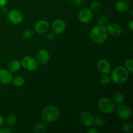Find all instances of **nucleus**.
Listing matches in <instances>:
<instances>
[{"instance_id": "obj_2", "label": "nucleus", "mask_w": 133, "mask_h": 133, "mask_svg": "<svg viewBox=\"0 0 133 133\" xmlns=\"http://www.w3.org/2000/svg\"><path fill=\"white\" fill-rule=\"evenodd\" d=\"M59 116V110L54 105H48L44 107L42 111V118L45 123H54L58 119Z\"/></svg>"}, {"instance_id": "obj_31", "label": "nucleus", "mask_w": 133, "mask_h": 133, "mask_svg": "<svg viewBox=\"0 0 133 133\" xmlns=\"http://www.w3.org/2000/svg\"><path fill=\"white\" fill-rule=\"evenodd\" d=\"M87 132H88V133H99V131L96 128H90Z\"/></svg>"}, {"instance_id": "obj_21", "label": "nucleus", "mask_w": 133, "mask_h": 133, "mask_svg": "<svg viewBox=\"0 0 133 133\" xmlns=\"http://www.w3.org/2000/svg\"><path fill=\"white\" fill-rule=\"evenodd\" d=\"M47 128L44 123H38L34 127V131L36 133H44L46 131Z\"/></svg>"}, {"instance_id": "obj_37", "label": "nucleus", "mask_w": 133, "mask_h": 133, "mask_svg": "<svg viewBox=\"0 0 133 133\" xmlns=\"http://www.w3.org/2000/svg\"><path fill=\"white\" fill-rule=\"evenodd\" d=\"M68 1H73V0H68Z\"/></svg>"}, {"instance_id": "obj_10", "label": "nucleus", "mask_w": 133, "mask_h": 133, "mask_svg": "<svg viewBox=\"0 0 133 133\" xmlns=\"http://www.w3.org/2000/svg\"><path fill=\"white\" fill-rule=\"evenodd\" d=\"M66 25L64 20L61 18H57L52 23V29L55 35H61L65 31Z\"/></svg>"}, {"instance_id": "obj_17", "label": "nucleus", "mask_w": 133, "mask_h": 133, "mask_svg": "<svg viewBox=\"0 0 133 133\" xmlns=\"http://www.w3.org/2000/svg\"><path fill=\"white\" fill-rule=\"evenodd\" d=\"M21 61L18 59H13L8 64V70L11 72H16L21 68Z\"/></svg>"}, {"instance_id": "obj_29", "label": "nucleus", "mask_w": 133, "mask_h": 133, "mask_svg": "<svg viewBox=\"0 0 133 133\" xmlns=\"http://www.w3.org/2000/svg\"><path fill=\"white\" fill-rule=\"evenodd\" d=\"M12 131L10 128L3 127V126L0 128V133H12Z\"/></svg>"}, {"instance_id": "obj_15", "label": "nucleus", "mask_w": 133, "mask_h": 133, "mask_svg": "<svg viewBox=\"0 0 133 133\" xmlns=\"http://www.w3.org/2000/svg\"><path fill=\"white\" fill-rule=\"evenodd\" d=\"M114 7L119 13L127 12L130 9V4L127 0H119L115 3Z\"/></svg>"}, {"instance_id": "obj_26", "label": "nucleus", "mask_w": 133, "mask_h": 133, "mask_svg": "<svg viewBox=\"0 0 133 133\" xmlns=\"http://www.w3.org/2000/svg\"><path fill=\"white\" fill-rule=\"evenodd\" d=\"M111 81V79L108 74H103L102 76L100 78V83H102L103 84H107L110 83Z\"/></svg>"}, {"instance_id": "obj_35", "label": "nucleus", "mask_w": 133, "mask_h": 133, "mask_svg": "<svg viewBox=\"0 0 133 133\" xmlns=\"http://www.w3.org/2000/svg\"><path fill=\"white\" fill-rule=\"evenodd\" d=\"M128 27L130 29V31H133V20H131L128 23Z\"/></svg>"}, {"instance_id": "obj_33", "label": "nucleus", "mask_w": 133, "mask_h": 133, "mask_svg": "<svg viewBox=\"0 0 133 133\" xmlns=\"http://www.w3.org/2000/svg\"><path fill=\"white\" fill-rule=\"evenodd\" d=\"M83 1L84 0H73V2H74V5H80L83 3Z\"/></svg>"}, {"instance_id": "obj_6", "label": "nucleus", "mask_w": 133, "mask_h": 133, "mask_svg": "<svg viewBox=\"0 0 133 133\" xmlns=\"http://www.w3.org/2000/svg\"><path fill=\"white\" fill-rule=\"evenodd\" d=\"M79 119L86 127H90L95 124V116L90 112L83 111L79 116Z\"/></svg>"}, {"instance_id": "obj_28", "label": "nucleus", "mask_w": 133, "mask_h": 133, "mask_svg": "<svg viewBox=\"0 0 133 133\" xmlns=\"http://www.w3.org/2000/svg\"><path fill=\"white\" fill-rule=\"evenodd\" d=\"M108 22V18L105 14H102V15L99 16L97 19V23L99 25H105Z\"/></svg>"}, {"instance_id": "obj_11", "label": "nucleus", "mask_w": 133, "mask_h": 133, "mask_svg": "<svg viewBox=\"0 0 133 133\" xmlns=\"http://www.w3.org/2000/svg\"><path fill=\"white\" fill-rule=\"evenodd\" d=\"M50 58L49 53L45 49H41L36 54V61L40 65H45L49 62Z\"/></svg>"}, {"instance_id": "obj_8", "label": "nucleus", "mask_w": 133, "mask_h": 133, "mask_svg": "<svg viewBox=\"0 0 133 133\" xmlns=\"http://www.w3.org/2000/svg\"><path fill=\"white\" fill-rule=\"evenodd\" d=\"M7 17L9 22L14 25L20 23L23 18L22 12L17 9H13V10H10L8 13Z\"/></svg>"}, {"instance_id": "obj_16", "label": "nucleus", "mask_w": 133, "mask_h": 133, "mask_svg": "<svg viewBox=\"0 0 133 133\" xmlns=\"http://www.w3.org/2000/svg\"><path fill=\"white\" fill-rule=\"evenodd\" d=\"M107 31L110 35L114 36H119L122 34L123 30L122 27L117 23H111L107 27Z\"/></svg>"}, {"instance_id": "obj_30", "label": "nucleus", "mask_w": 133, "mask_h": 133, "mask_svg": "<svg viewBox=\"0 0 133 133\" xmlns=\"http://www.w3.org/2000/svg\"><path fill=\"white\" fill-rule=\"evenodd\" d=\"M55 36V34L54 32H49V33L47 35V38H48V40H53L54 39Z\"/></svg>"}, {"instance_id": "obj_7", "label": "nucleus", "mask_w": 133, "mask_h": 133, "mask_svg": "<svg viewBox=\"0 0 133 133\" xmlns=\"http://www.w3.org/2000/svg\"><path fill=\"white\" fill-rule=\"evenodd\" d=\"M117 114L122 120H129L132 116V110L127 105H120L117 109Z\"/></svg>"}, {"instance_id": "obj_27", "label": "nucleus", "mask_w": 133, "mask_h": 133, "mask_svg": "<svg viewBox=\"0 0 133 133\" xmlns=\"http://www.w3.org/2000/svg\"><path fill=\"white\" fill-rule=\"evenodd\" d=\"M122 130L125 132H131L132 131V125L130 123H124L122 125Z\"/></svg>"}, {"instance_id": "obj_25", "label": "nucleus", "mask_w": 133, "mask_h": 133, "mask_svg": "<svg viewBox=\"0 0 133 133\" xmlns=\"http://www.w3.org/2000/svg\"><path fill=\"white\" fill-rule=\"evenodd\" d=\"M105 119L103 116L101 115H97L95 117V124L97 126H102L105 124Z\"/></svg>"}, {"instance_id": "obj_24", "label": "nucleus", "mask_w": 133, "mask_h": 133, "mask_svg": "<svg viewBox=\"0 0 133 133\" xmlns=\"http://www.w3.org/2000/svg\"><path fill=\"white\" fill-rule=\"evenodd\" d=\"M125 68L127 69V71L130 74L133 73V60L132 58H129L125 61Z\"/></svg>"}, {"instance_id": "obj_12", "label": "nucleus", "mask_w": 133, "mask_h": 133, "mask_svg": "<svg viewBox=\"0 0 133 133\" xmlns=\"http://www.w3.org/2000/svg\"><path fill=\"white\" fill-rule=\"evenodd\" d=\"M13 75L11 71L6 69L0 70V83L3 84H9L12 83Z\"/></svg>"}, {"instance_id": "obj_18", "label": "nucleus", "mask_w": 133, "mask_h": 133, "mask_svg": "<svg viewBox=\"0 0 133 133\" xmlns=\"http://www.w3.org/2000/svg\"><path fill=\"white\" fill-rule=\"evenodd\" d=\"M18 119L17 117L14 114H10L6 117V119L5 120V123H6V125L9 127H12L16 125Z\"/></svg>"}, {"instance_id": "obj_19", "label": "nucleus", "mask_w": 133, "mask_h": 133, "mask_svg": "<svg viewBox=\"0 0 133 133\" xmlns=\"http://www.w3.org/2000/svg\"><path fill=\"white\" fill-rule=\"evenodd\" d=\"M113 101L116 105H120L125 101V96L122 92H118L114 96Z\"/></svg>"}, {"instance_id": "obj_9", "label": "nucleus", "mask_w": 133, "mask_h": 133, "mask_svg": "<svg viewBox=\"0 0 133 133\" xmlns=\"http://www.w3.org/2000/svg\"><path fill=\"white\" fill-rule=\"evenodd\" d=\"M78 19L81 23H88L93 19V13L90 9L84 8L79 12Z\"/></svg>"}, {"instance_id": "obj_20", "label": "nucleus", "mask_w": 133, "mask_h": 133, "mask_svg": "<svg viewBox=\"0 0 133 133\" xmlns=\"http://www.w3.org/2000/svg\"><path fill=\"white\" fill-rule=\"evenodd\" d=\"M13 84L17 87H21L25 83V79L22 76H16L13 77L12 81Z\"/></svg>"}, {"instance_id": "obj_34", "label": "nucleus", "mask_w": 133, "mask_h": 133, "mask_svg": "<svg viewBox=\"0 0 133 133\" xmlns=\"http://www.w3.org/2000/svg\"><path fill=\"white\" fill-rule=\"evenodd\" d=\"M5 124V119L1 115H0V128L2 127Z\"/></svg>"}, {"instance_id": "obj_1", "label": "nucleus", "mask_w": 133, "mask_h": 133, "mask_svg": "<svg viewBox=\"0 0 133 133\" xmlns=\"http://www.w3.org/2000/svg\"><path fill=\"white\" fill-rule=\"evenodd\" d=\"M90 38L96 44H103L107 40L109 32L107 29L103 25H97L90 31Z\"/></svg>"}, {"instance_id": "obj_5", "label": "nucleus", "mask_w": 133, "mask_h": 133, "mask_svg": "<svg viewBox=\"0 0 133 133\" xmlns=\"http://www.w3.org/2000/svg\"><path fill=\"white\" fill-rule=\"evenodd\" d=\"M21 64L25 69L30 71H35L38 68V64L36 60L31 56H26L22 58Z\"/></svg>"}, {"instance_id": "obj_36", "label": "nucleus", "mask_w": 133, "mask_h": 133, "mask_svg": "<svg viewBox=\"0 0 133 133\" xmlns=\"http://www.w3.org/2000/svg\"><path fill=\"white\" fill-rule=\"evenodd\" d=\"M19 1H24V0H19Z\"/></svg>"}, {"instance_id": "obj_4", "label": "nucleus", "mask_w": 133, "mask_h": 133, "mask_svg": "<svg viewBox=\"0 0 133 133\" xmlns=\"http://www.w3.org/2000/svg\"><path fill=\"white\" fill-rule=\"evenodd\" d=\"M116 105L114 101L107 97H103L100 99L98 102V107L99 110L103 113L106 114H110L116 109Z\"/></svg>"}, {"instance_id": "obj_3", "label": "nucleus", "mask_w": 133, "mask_h": 133, "mask_svg": "<svg viewBox=\"0 0 133 133\" xmlns=\"http://www.w3.org/2000/svg\"><path fill=\"white\" fill-rule=\"evenodd\" d=\"M111 81L114 84L121 85L125 83L129 78V71L123 66L116 68L110 75Z\"/></svg>"}, {"instance_id": "obj_22", "label": "nucleus", "mask_w": 133, "mask_h": 133, "mask_svg": "<svg viewBox=\"0 0 133 133\" xmlns=\"http://www.w3.org/2000/svg\"><path fill=\"white\" fill-rule=\"evenodd\" d=\"M101 3L99 1H94L90 5V9L92 12H97L101 9Z\"/></svg>"}, {"instance_id": "obj_13", "label": "nucleus", "mask_w": 133, "mask_h": 133, "mask_svg": "<svg viewBox=\"0 0 133 133\" xmlns=\"http://www.w3.org/2000/svg\"><path fill=\"white\" fill-rule=\"evenodd\" d=\"M97 67L99 72L102 74H109L111 71V66L109 61L106 59L99 60L97 63Z\"/></svg>"}, {"instance_id": "obj_32", "label": "nucleus", "mask_w": 133, "mask_h": 133, "mask_svg": "<svg viewBox=\"0 0 133 133\" xmlns=\"http://www.w3.org/2000/svg\"><path fill=\"white\" fill-rule=\"evenodd\" d=\"M9 0H0V7H3L8 3Z\"/></svg>"}, {"instance_id": "obj_14", "label": "nucleus", "mask_w": 133, "mask_h": 133, "mask_svg": "<svg viewBox=\"0 0 133 133\" xmlns=\"http://www.w3.org/2000/svg\"><path fill=\"white\" fill-rule=\"evenodd\" d=\"M49 25L47 21L42 19L36 22L34 25L35 31L38 34H44L49 30Z\"/></svg>"}, {"instance_id": "obj_23", "label": "nucleus", "mask_w": 133, "mask_h": 133, "mask_svg": "<svg viewBox=\"0 0 133 133\" xmlns=\"http://www.w3.org/2000/svg\"><path fill=\"white\" fill-rule=\"evenodd\" d=\"M34 35H35L34 31L32 29H26L25 30H24L22 32V37L25 39V40L31 38L34 36Z\"/></svg>"}]
</instances>
